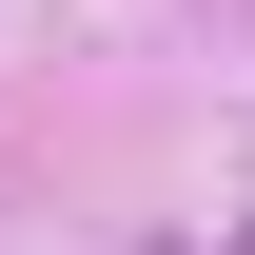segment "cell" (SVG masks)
<instances>
[{
	"label": "cell",
	"mask_w": 255,
	"mask_h": 255,
	"mask_svg": "<svg viewBox=\"0 0 255 255\" xmlns=\"http://www.w3.org/2000/svg\"><path fill=\"white\" fill-rule=\"evenodd\" d=\"M196 255H255V216H216V236H196Z\"/></svg>",
	"instance_id": "cell-1"
}]
</instances>
